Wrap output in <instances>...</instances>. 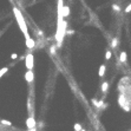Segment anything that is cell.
<instances>
[{"mask_svg":"<svg viewBox=\"0 0 131 131\" xmlns=\"http://www.w3.org/2000/svg\"><path fill=\"white\" fill-rule=\"evenodd\" d=\"M13 14H14V18L18 23V26L20 27L24 37H25V40L30 38V33H29V29H27V25H26V21H25V18L21 13V11L18 8V7H13Z\"/></svg>","mask_w":131,"mask_h":131,"instance_id":"1","label":"cell"},{"mask_svg":"<svg viewBox=\"0 0 131 131\" xmlns=\"http://www.w3.org/2000/svg\"><path fill=\"white\" fill-rule=\"evenodd\" d=\"M66 30H67V23H66V20H63L61 25L57 26V32H56V37H54L58 47L61 46V43H63V40H64V37H65V34H66Z\"/></svg>","mask_w":131,"mask_h":131,"instance_id":"2","label":"cell"},{"mask_svg":"<svg viewBox=\"0 0 131 131\" xmlns=\"http://www.w3.org/2000/svg\"><path fill=\"white\" fill-rule=\"evenodd\" d=\"M25 65L27 70H32L34 66V57L32 53H27L25 57Z\"/></svg>","mask_w":131,"mask_h":131,"instance_id":"3","label":"cell"},{"mask_svg":"<svg viewBox=\"0 0 131 131\" xmlns=\"http://www.w3.org/2000/svg\"><path fill=\"white\" fill-rule=\"evenodd\" d=\"M25 80L27 83H32L34 80V73H33L32 70H27L26 71V73H25Z\"/></svg>","mask_w":131,"mask_h":131,"instance_id":"4","label":"cell"},{"mask_svg":"<svg viewBox=\"0 0 131 131\" xmlns=\"http://www.w3.org/2000/svg\"><path fill=\"white\" fill-rule=\"evenodd\" d=\"M25 45H26V47H27L29 50H32V49H34V46H36V41H34V39H33L32 37H30L29 39L25 40Z\"/></svg>","mask_w":131,"mask_h":131,"instance_id":"5","label":"cell"},{"mask_svg":"<svg viewBox=\"0 0 131 131\" xmlns=\"http://www.w3.org/2000/svg\"><path fill=\"white\" fill-rule=\"evenodd\" d=\"M26 125H27V127L31 130V129H34V127H36L37 122L34 120L33 117H30V118H27V120H26Z\"/></svg>","mask_w":131,"mask_h":131,"instance_id":"6","label":"cell"},{"mask_svg":"<svg viewBox=\"0 0 131 131\" xmlns=\"http://www.w3.org/2000/svg\"><path fill=\"white\" fill-rule=\"evenodd\" d=\"M118 104H119V106H120L122 109L125 106V104H126V99H125L124 93H120V94H119V97H118Z\"/></svg>","mask_w":131,"mask_h":131,"instance_id":"7","label":"cell"},{"mask_svg":"<svg viewBox=\"0 0 131 131\" xmlns=\"http://www.w3.org/2000/svg\"><path fill=\"white\" fill-rule=\"evenodd\" d=\"M61 16H63V18H67L70 16V7L69 6H66V5L63 6V8H61Z\"/></svg>","mask_w":131,"mask_h":131,"instance_id":"8","label":"cell"},{"mask_svg":"<svg viewBox=\"0 0 131 131\" xmlns=\"http://www.w3.org/2000/svg\"><path fill=\"white\" fill-rule=\"evenodd\" d=\"M119 60L124 64H126V60H127V56H126V52L125 51H122L120 54H119Z\"/></svg>","mask_w":131,"mask_h":131,"instance_id":"9","label":"cell"},{"mask_svg":"<svg viewBox=\"0 0 131 131\" xmlns=\"http://www.w3.org/2000/svg\"><path fill=\"white\" fill-rule=\"evenodd\" d=\"M105 71H106V66L105 65H100L99 66V71H98V76L99 77H104L105 76Z\"/></svg>","mask_w":131,"mask_h":131,"instance_id":"10","label":"cell"},{"mask_svg":"<svg viewBox=\"0 0 131 131\" xmlns=\"http://www.w3.org/2000/svg\"><path fill=\"white\" fill-rule=\"evenodd\" d=\"M117 46H118V38L115 37V38L112 39V41H111V47H112V49H116Z\"/></svg>","mask_w":131,"mask_h":131,"instance_id":"11","label":"cell"},{"mask_svg":"<svg viewBox=\"0 0 131 131\" xmlns=\"http://www.w3.org/2000/svg\"><path fill=\"white\" fill-rule=\"evenodd\" d=\"M107 89H109V83H107V82H104V83L102 84V91L105 93V92H107Z\"/></svg>","mask_w":131,"mask_h":131,"instance_id":"12","label":"cell"},{"mask_svg":"<svg viewBox=\"0 0 131 131\" xmlns=\"http://www.w3.org/2000/svg\"><path fill=\"white\" fill-rule=\"evenodd\" d=\"M8 72V67H3V69H0V78H1L5 73Z\"/></svg>","mask_w":131,"mask_h":131,"instance_id":"13","label":"cell"},{"mask_svg":"<svg viewBox=\"0 0 131 131\" xmlns=\"http://www.w3.org/2000/svg\"><path fill=\"white\" fill-rule=\"evenodd\" d=\"M111 57H112V52H111L110 50H107L106 53H105V59H106V60H110Z\"/></svg>","mask_w":131,"mask_h":131,"instance_id":"14","label":"cell"},{"mask_svg":"<svg viewBox=\"0 0 131 131\" xmlns=\"http://www.w3.org/2000/svg\"><path fill=\"white\" fill-rule=\"evenodd\" d=\"M73 129H74V131H82V125L79 123H76L73 125Z\"/></svg>","mask_w":131,"mask_h":131,"instance_id":"15","label":"cell"},{"mask_svg":"<svg viewBox=\"0 0 131 131\" xmlns=\"http://www.w3.org/2000/svg\"><path fill=\"white\" fill-rule=\"evenodd\" d=\"M112 10H113L115 12H119V11H120V7H119L117 4H113V5H112Z\"/></svg>","mask_w":131,"mask_h":131,"instance_id":"16","label":"cell"},{"mask_svg":"<svg viewBox=\"0 0 131 131\" xmlns=\"http://www.w3.org/2000/svg\"><path fill=\"white\" fill-rule=\"evenodd\" d=\"M124 12H125V13H130V12H131V4H129V5L126 6V8L124 10Z\"/></svg>","mask_w":131,"mask_h":131,"instance_id":"17","label":"cell"},{"mask_svg":"<svg viewBox=\"0 0 131 131\" xmlns=\"http://www.w3.org/2000/svg\"><path fill=\"white\" fill-rule=\"evenodd\" d=\"M1 123H3L4 125H11V122H8V120H5V119H4V120H1Z\"/></svg>","mask_w":131,"mask_h":131,"instance_id":"18","label":"cell"},{"mask_svg":"<svg viewBox=\"0 0 131 131\" xmlns=\"http://www.w3.org/2000/svg\"><path fill=\"white\" fill-rule=\"evenodd\" d=\"M11 58H12V59H17V58H18V54H17V53H12V54H11Z\"/></svg>","mask_w":131,"mask_h":131,"instance_id":"19","label":"cell"},{"mask_svg":"<svg viewBox=\"0 0 131 131\" xmlns=\"http://www.w3.org/2000/svg\"><path fill=\"white\" fill-rule=\"evenodd\" d=\"M51 52H52V53L56 52V46H51Z\"/></svg>","mask_w":131,"mask_h":131,"instance_id":"20","label":"cell"},{"mask_svg":"<svg viewBox=\"0 0 131 131\" xmlns=\"http://www.w3.org/2000/svg\"><path fill=\"white\" fill-rule=\"evenodd\" d=\"M82 131H85V130H84V129H82Z\"/></svg>","mask_w":131,"mask_h":131,"instance_id":"21","label":"cell"}]
</instances>
